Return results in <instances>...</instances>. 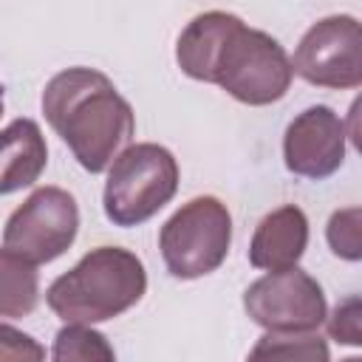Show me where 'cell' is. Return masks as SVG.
I'll list each match as a JSON object with an SVG mask.
<instances>
[{
  "label": "cell",
  "mask_w": 362,
  "mask_h": 362,
  "mask_svg": "<svg viewBox=\"0 0 362 362\" xmlns=\"http://www.w3.org/2000/svg\"><path fill=\"white\" fill-rule=\"evenodd\" d=\"M42 113L88 173H105L136 133L130 102L96 68L74 65L48 79Z\"/></svg>",
  "instance_id": "obj_1"
},
{
  "label": "cell",
  "mask_w": 362,
  "mask_h": 362,
  "mask_svg": "<svg viewBox=\"0 0 362 362\" xmlns=\"http://www.w3.org/2000/svg\"><path fill=\"white\" fill-rule=\"evenodd\" d=\"M144 291L147 272L136 252L96 246L48 286L45 303L62 322L93 325L124 314L144 297Z\"/></svg>",
  "instance_id": "obj_2"
},
{
  "label": "cell",
  "mask_w": 362,
  "mask_h": 362,
  "mask_svg": "<svg viewBox=\"0 0 362 362\" xmlns=\"http://www.w3.org/2000/svg\"><path fill=\"white\" fill-rule=\"evenodd\" d=\"M294 79L286 48L266 31L249 28L240 17L223 34L212 68L209 85L223 88L243 105H272L286 96Z\"/></svg>",
  "instance_id": "obj_3"
},
{
  "label": "cell",
  "mask_w": 362,
  "mask_h": 362,
  "mask_svg": "<svg viewBox=\"0 0 362 362\" xmlns=\"http://www.w3.org/2000/svg\"><path fill=\"white\" fill-rule=\"evenodd\" d=\"M178 192L175 156L153 141L124 147L107 167L105 215L116 226H139L150 221Z\"/></svg>",
  "instance_id": "obj_4"
},
{
  "label": "cell",
  "mask_w": 362,
  "mask_h": 362,
  "mask_svg": "<svg viewBox=\"0 0 362 362\" xmlns=\"http://www.w3.org/2000/svg\"><path fill=\"white\" fill-rule=\"evenodd\" d=\"M232 243V215L215 195H198L175 209L161 232L158 249L167 272L178 280H195L215 272Z\"/></svg>",
  "instance_id": "obj_5"
},
{
  "label": "cell",
  "mask_w": 362,
  "mask_h": 362,
  "mask_svg": "<svg viewBox=\"0 0 362 362\" xmlns=\"http://www.w3.org/2000/svg\"><path fill=\"white\" fill-rule=\"evenodd\" d=\"M79 232L76 198L62 187L34 189L6 221L3 249L31 266L51 263L71 249Z\"/></svg>",
  "instance_id": "obj_6"
},
{
  "label": "cell",
  "mask_w": 362,
  "mask_h": 362,
  "mask_svg": "<svg viewBox=\"0 0 362 362\" xmlns=\"http://www.w3.org/2000/svg\"><path fill=\"white\" fill-rule=\"evenodd\" d=\"M243 308L252 322L274 334H308L328 317L322 286L297 266L257 277L243 291Z\"/></svg>",
  "instance_id": "obj_7"
},
{
  "label": "cell",
  "mask_w": 362,
  "mask_h": 362,
  "mask_svg": "<svg viewBox=\"0 0 362 362\" xmlns=\"http://www.w3.org/2000/svg\"><path fill=\"white\" fill-rule=\"evenodd\" d=\"M291 71L317 88L362 85V34L351 14L317 20L294 48Z\"/></svg>",
  "instance_id": "obj_8"
},
{
  "label": "cell",
  "mask_w": 362,
  "mask_h": 362,
  "mask_svg": "<svg viewBox=\"0 0 362 362\" xmlns=\"http://www.w3.org/2000/svg\"><path fill=\"white\" fill-rule=\"evenodd\" d=\"M345 141L348 130L342 116L328 105H311L303 113H297L283 136V161L286 170L322 181L334 175L345 161Z\"/></svg>",
  "instance_id": "obj_9"
},
{
  "label": "cell",
  "mask_w": 362,
  "mask_h": 362,
  "mask_svg": "<svg viewBox=\"0 0 362 362\" xmlns=\"http://www.w3.org/2000/svg\"><path fill=\"white\" fill-rule=\"evenodd\" d=\"M308 246V218L300 206L286 204L269 212L249 243V263L266 272H286L300 263Z\"/></svg>",
  "instance_id": "obj_10"
},
{
  "label": "cell",
  "mask_w": 362,
  "mask_h": 362,
  "mask_svg": "<svg viewBox=\"0 0 362 362\" xmlns=\"http://www.w3.org/2000/svg\"><path fill=\"white\" fill-rule=\"evenodd\" d=\"M48 164V144L34 119H14L0 130V195L40 181Z\"/></svg>",
  "instance_id": "obj_11"
},
{
  "label": "cell",
  "mask_w": 362,
  "mask_h": 362,
  "mask_svg": "<svg viewBox=\"0 0 362 362\" xmlns=\"http://www.w3.org/2000/svg\"><path fill=\"white\" fill-rule=\"evenodd\" d=\"M232 23H235V14L229 11H204L187 23L175 45V62L189 79L209 82L215 51Z\"/></svg>",
  "instance_id": "obj_12"
},
{
  "label": "cell",
  "mask_w": 362,
  "mask_h": 362,
  "mask_svg": "<svg viewBox=\"0 0 362 362\" xmlns=\"http://www.w3.org/2000/svg\"><path fill=\"white\" fill-rule=\"evenodd\" d=\"M40 300L37 266L0 249V317H28Z\"/></svg>",
  "instance_id": "obj_13"
},
{
  "label": "cell",
  "mask_w": 362,
  "mask_h": 362,
  "mask_svg": "<svg viewBox=\"0 0 362 362\" xmlns=\"http://www.w3.org/2000/svg\"><path fill=\"white\" fill-rule=\"evenodd\" d=\"M246 362H331L328 342L308 331V334H263L255 348L249 351Z\"/></svg>",
  "instance_id": "obj_14"
},
{
  "label": "cell",
  "mask_w": 362,
  "mask_h": 362,
  "mask_svg": "<svg viewBox=\"0 0 362 362\" xmlns=\"http://www.w3.org/2000/svg\"><path fill=\"white\" fill-rule=\"evenodd\" d=\"M51 362H116V354L102 331L65 322L54 337Z\"/></svg>",
  "instance_id": "obj_15"
},
{
  "label": "cell",
  "mask_w": 362,
  "mask_h": 362,
  "mask_svg": "<svg viewBox=\"0 0 362 362\" xmlns=\"http://www.w3.org/2000/svg\"><path fill=\"white\" fill-rule=\"evenodd\" d=\"M359 218L362 209L359 206H348V209H337L328 218V246L337 257L342 260H359L362 257V238H359Z\"/></svg>",
  "instance_id": "obj_16"
},
{
  "label": "cell",
  "mask_w": 362,
  "mask_h": 362,
  "mask_svg": "<svg viewBox=\"0 0 362 362\" xmlns=\"http://www.w3.org/2000/svg\"><path fill=\"white\" fill-rule=\"evenodd\" d=\"M328 320V334L331 339L342 342V345H359L362 342V303L359 294L345 297Z\"/></svg>",
  "instance_id": "obj_17"
},
{
  "label": "cell",
  "mask_w": 362,
  "mask_h": 362,
  "mask_svg": "<svg viewBox=\"0 0 362 362\" xmlns=\"http://www.w3.org/2000/svg\"><path fill=\"white\" fill-rule=\"evenodd\" d=\"M0 362H45V348L31 334L0 322Z\"/></svg>",
  "instance_id": "obj_18"
},
{
  "label": "cell",
  "mask_w": 362,
  "mask_h": 362,
  "mask_svg": "<svg viewBox=\"0 0 362 362\" xmlns=\"http://www.w3.org/2000/svg\"><path fill=\"white\" fill-rule=\"evenodd\" d=\"M339 362H362L359 356H348V359H339Z\"/></svg>",
  "instance_id": "obj_19"
},
{
  "label": "cell",
  "mask_w": 362,
  "mask_h": 362,
  "mask_svg": "<svg viewBox=\"0 0 362 362\" xmlns=\"http://www.w3.org/2000/svg\"><path fill=\"white\" fill-rule=\"evenodd\" d=\"M0 116H3V85H0Z\"/></svg>",
  "instance_id": "obj_20"
}]
</instances>
